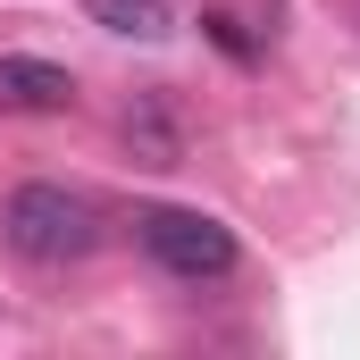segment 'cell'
<instances>
[{
  "instance_id": "obj_1",
  "label": "cell",
  "mask_w": 360,
  "mask_h": 360,
  "mask_svg": "<svg viewBox=\"0 0 360 360\" xmlns=\"http://www.w3.org/2000/svg\"><path fill=\"white\" fill-rule=\"evenodd\" d=\"M0 226H8V243H17L25 260H42V269H68V260H84L92 243H101V210H92L84 193H68V184H17Z\"/></svg>"
},
{
  "instance_id": "obj_6",
  "label": "cell",
  "mask_w": 360,
  "mask_h": 360,
  "mask_svg": "<svg viewBox=\"0 0 360 360\" xmlns=\"http://www.w3.org/2000/svg\"><path fill=\"white\" fill-rule=\"evenodd\" d=\"M201 25H210V42H218V51H226V59H252V34H243V25H235V17H226V8H210V17H201Z\"/></svg>"
},
{
  "instance_id": "obj_2",
  "label": "cell",
  "mask_w": 360,
  "mask_h": 360,
  "mask_svg": "<svg viewBox=\"0 0 360 360\" xmlns=\"http://www.w3.org/2000/svg\"><path fill=\"white\" fill-rule=\"evenodd\" d=\"M134 243H143L168 276H184V285L235 269V235H226L210 210H168V201H160V210H143V218H134Z\"/></svg>"
},
{
  "instance_id": "obj_5",
  "label": "cell",
  "mask_w": 360,
  "mask_h": 360,
  "mask_svg": "<svg viewBox=\"0 0 360 360\" xmlns=\"http://www.w3.org/2000/svg\"><path fill=\"white\" fill-rule=\"evenodd\" d=\"M126 143L151 160V168H176V134H168V117H160V101H143V109H126Z\"/></svg>"
},
{
  "instance_id": "obj_4",
  "label": "cell",
  "mask_w": 360,
  "mask_h": 360,
  "mask_svg": "<svg viewBox=\"0 0 360 360\" xmlns=\"http://www.w3.org/2000/svg\"><path fill=\"white\" fill-rule=\"evenodd\" d=\"M92 17H101L109 34H126V42H168V34H176L168 0H92Z\"/></svg>"
},
{
  "instance_id": "obj_3",
  "label": "cell",
  "mask_w": 360,
  "mask_h": 360,
  "mask_svg": "<svg viewBox=\"0 0 360 360\" xmlns=\"http://www.w3.org/2000/svg\"><path fill=\"white\" fill-rule=\"evenodd\" d=\"M0 109H17V117H59V109H76V76L51 68V59L0 51Z\"/></svg>"
}]
</instances>
